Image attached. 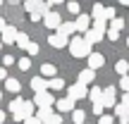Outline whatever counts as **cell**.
Returning a JSON list of instances; mask_svg holds the SVG:
<instances>
[{"label": "cell", "instance_id": "cell-1", "mask_svg": "<svg viewBox=\"0 0 129 124\" xmlns=\"http://www.w3.org/2000/svg\"><path fill=\"white\" fill-rule=\"evenodd\" d=\"M67 46H69V53H72L74 57H88L91 55V46L84 41V36H74Z\"/></svg>", "mask_w": 129, "mask_h": 124}, {"label": "cell", "instance_id": "cell-2", "mask_svg": "<svg viewBox=\"0 0 129 124\" xmlns=\"http://www.w3.org/2000/svg\"><path fill=\"white\" fill-rule=\"evenodd\" d=\"M34 105L36 107H53L55 105V98H53L50 91H43V93H34Z\"/></svg>", "mask_w": 129, "mask_h": 124}, {"label": "cell", "instance_id": "cell-3", "mask_svg": "<svg viewBox=\"0 0 129 124\" xmlns=\"http://www.w3.org/2000/svg\"><path fill=\"white\" fill-rule=\"evenodd\" d=\"M41 22L46 24V29H50V31H57V26L62 24V17H60V12H53V10H48V12L43 14Z\"/></svg>", "mask_w": 129, "mask_h": 124}, {"label": "cell", "instance_id": "cell-4", "mask_svg": "<svg viewBox=\"0 0 129 124\" xmlns=\"http://www.w3.org/2000/svg\"><path fill=\"white\" fill-rule=\"evenodd\" d=\"M86 96H88V88L81 86V84H72V86L67 88V98H69L72 103L81 100V98H86Z\"/></svg>", "mask_w": 129, "mask_h": 124}, {"label": "cell", "instance_id": "cell-5", "mask_svg": "<svg viewBox=\"0 0 129 124\" xmlns=\"http://www.w3.org/2000/svg\"><path fill=\"white\" fill-rule=\"evenodd\" d=\"M34 110H36V105H34L31 100H24L22 110H19V112H14V115H12V119L24 122V119H29V117H34Z\"/></svg>", "mask_w": 129, "mask_h": 124}, {"label": "cell", "instance_id": "cell-6", "mask_svg": "<svg viewBox=\"0 0 129 124\" xmlns=\"http://www.w3.org/2000/svg\"><path fill=\"white\" fill-rule=\"evenodd\" d=\"M103 107H115L117 105V96H115V86H105L103 88Z\"/></svg>", "mask_w": 129, "mask_h": 124}, {"label": "cell", "instance_id": "cell-7", "mask_svg": "<svg viewBox=\"0 0 129 124\" xmlns=\"http://www.w3.org/2000/svg\"><path fill=\"white\" fill-rule=\"evenodd\" d=\"M74 29L81 31V33H86L88 29H91V14H79L77 22H74Z\"/></svg>", "mask_w": 129, "mask_h": 124}, {"label": "cell", "instance_id": "cell-8", "mask_svg": "<svg viewBox=\"0 0 129 124\" xmlns=\"http://www.w3.org/2000/svg\"><path fill=\"white\" fill-rule=\"evenodd\" d=\"M103 64H105V57H103L101 53H91V55H88V69L96 72V69H101Z\"/></svg>", "mask_w": 129, "mask_h": 124}, {"label": "cell", "instance_id": "cell-9", "mask_svg": "<svg viewBox=\"0 0 129 124\" xmlns=\"http://www.w3.org/2000/svg\"><path fill=\"white\" fill-rule=\"evenodd\" d=\"M48 43H50L53 48H57V50H62V48L67 46L69 41H67L64 36H60V33H50V36H48Z\"/></svg>", "mask_w": 129, "mask_h": 124}, {"label": "cell", "instance_id": "cell-10", "mask_svg": "<svg viewBox=\"0 0 129 124\" xmlns=\"http://www.w3.org/2000/svg\"><path fill=\"white\" fill-rule=\"evenodd\" d=\"M103 36H105V33H101V31H96V29H88V31L84 33V41H86L88 46H93V43H98V41H103Z\"/></svg>", "mask_w": 129, "mask_h": 124}, {"label": "cell", "instance_id": "cell-11", "mask_svg": "<svg viewBox=\"0 0 129 124\" xmlns=\"http://www.w3.org/2000/svg\"><path fill=\"white\" fill-rule=\"evenodd\" d=\"M93 79H96V72H93V69H81V72H79V81L77 84H81V86H86V84H91Z\"/></svg>", "mask_w": 129, "mask_h": 124}, {"label": "cell", "instance_id": "cell-12", "mask_svg": "<svg viewBox=\"0 0 129 124\" xmlns=\"http://www.w3.org/2000/svg\"><path fill=\"white\" fill-rule=\"evenodd\" d=\"M55 72H57V67H55L53 62H46V64L41 67V76L46 79V81H50V79H55Z\"/></svg>", "mask_w": 129, "mask_h": 124}, {"label": "cell", "instance_id": "cell-13", "mask_svg": "<svg viewBox=\"0 0 129 124\" xmlns=\"http://www.w3.org/2000/svg\"><path fill=\"white\" fill-rule=\"evenodd\" d=\"M36 110H38V112H36V119L41 122V124H46L53 115H55V112H53V107H36Z\"/></svg>", "mask_w": 129, "mask_h": 124}, {"label": "cell", "instance_id": "cell-14", "mask_svg": "<svg viewBox=\"0 0 129 124\" xmlns=\"http://www.w3.org/2000/svg\"><path fill=\"white\" fill-rule=\"evenodd\" d=\"M17 33H19V31H17L14 26H7V29L3 31V38H0V41L10 46V43H14V41H17Z\"/></svg>", "mask_w": 129, "mask_h": 124}, {"label": "cell", "instance_id": "cell-15", "mask_svg": "<svg viewBox=\"0 0 129 124\" xmlns=\"http://www.w3.org/2000/svg\"><path fill=\"white\" fill-rule=\"evenodd\" d=\"M31 88H34V93H43V91L48 88V81H46L43 76H34V79H31Z\"/></svg>", "mask_w": 129, "mask_h": 124}, {"label": "cell", "instance_id": "cell-16", "mask_svg": "<svg viewBox=\"0 0 129 124\" xmlns=\"http://www.w3.org/2000/svg\"><path fill=\"white\" fill-rule=\"evenodd\" d=\"M74 31H77V29H74V22H62L60 26H57V31H55V33H60V36L67 38V36H72Z\"/></svg>", "mask_w": 129, "mask_h": 124}, {"label": "cell", "instance_id": "cell-17", "mask_svg": "<svg viewBox=\"0 0 129 124\" xmlns=\"http://www.w3.org/2000/svg\"><path fill=\"white\" fill-rule=\"evenodd\" d=\"M55 107L60 112H74V103L69 100V98H60V100H55Z\"/></svg>", "mask_w": 129, "mask_h": 124}, {"label": "cell", "instance_id": "cell-18", "mask_svg": "<svg viewBox=\"0 0 129 124\" xmlns=\"http://www.w3.org/2000/svg\"><path fill=\"white\" fill-rule=\"evenodd\" d=\"M5 88H7L10 93H19V91H22V84H19V79L7 76V79H5Z\"/></svg>", "mask_w": 129, "mask_h": 124}, {"label": "cell", "instance_id": "cell-19", "mask_svg": "<svg viewBox=\"0 0 129 124\" xmlns=\"http://www.w3.org/2000/svg\"><path fill=\"white\" fill-rule=\"evenodd\" d=\"M105 5H101V3H96L93 5V12H91V19H103V22H105Z\"/></svg>", "mask_w": 129, "mask_h": 124}, {"label": "cell", "instance_id": "cell-20", "mask_svg": "<svg viewBox=\"0 0 129 124\" xmlns=\"http://www.w3.org/2000/svg\"><path fill=\"white\" fill-rule=\"evenodd\" d=\"M88 98L93 100V105H96V103H101V100H103V88H101V86H93L91 91H88Z\"/></svg>", "mask_w": 129, "mask_h": 124}, {"label": "cell", "instance_id": "cell-21", "mask_svg": "<svg viewBox=\"0 0 129 124\" xmlns=\"http://www.w3.org/2000/svg\"><path fill=\"white\" fill-rule=\"evenodd\" d=\"M115 72L120 74V76H127V72H129V62H127V60H117Z\"/></svg>", "mask_w": 129, "mask_h": 124}, {"label": "cell", "instance_id": "cell-22", "mask_svg": "<svg viewBox=\"0 0 129 124\" xmlns=\"http://www.w3.org/2000/svg\"><path fill=\"white\" fill-rule=\"evenodd\" d=\"M14 43H17L19 48H24V50H26V48H29V43H31V41H29V36H26L24 31H19V33H17V41H14Z\"/></svg>", "mask_w": 129, "mask_h": 124}, {"label": "cell", "instance_id": "cell-23", "mask_svg": "<svg viewBox=\"0 0 129 124\" xmlns=\"http://www.w3.org/2000/svg\"><path fill=\"white\" fill-rule=\"evenodd\" d=\"M48 88H50V91H62V88H64V81H62L60 76H55V79L48 81Z\"/></svg>", "mask_w": 129, "mask_h": 124}, {"label": "cell", "instance_id": "cell-24", "mask_svg": "<svg viewBox=\"0 0 129 124\" xmlns=\"http://www.w3.org/2000/svg\"><path fill=\"white\" fill-rule=\"evenodd\" d=\"M22 105H24V98L17 96L12 103H10V112H12V115H14V112H19V110H22Z\"/></svg>", "mask_w": 129, "mask_h": 124}, {"label": "cell", "instance_id": "cell-25", "mask_svg": "<svg viewBox=\"0 0 129 124\" xmlns=\"http://www.w3.org/2000/svg\"><path fill=\"white\" fill-rule=\"evenodd\" d=\"M72 119H74V124H84V119H86V112H84V110H77V107H74Z\"/></svg>", "mask_w": 129, "mask_h": 124}, {"label": "cell", "instance_id": "cell-26", "mask_svg": "<svg viewBox=\"0 0 129 124\" xmlns=\"http://www.w3.org/2000/svg\"><path fill=\"white\" fill-rule=\"evenodd\" d=\"M115 115L122 119V117H129V112H127V107L122 105V103H117V105H115Z\"/></svg>", "mask_w": 129, "mask_h": 124}, {"label": "cell", "instance_id": "cell-27", "mask_svg": "<svg viewBox=\"0 0 129 124\" xmlns=\"http://www.w3.org/2000/svg\"><path fill=\"white\" fill-rule=\"evenodd\" d=\"M17 64H19V69H22V72H29V67H31V60H29V57H22Z\"/></svg>", "mask_w": 129, "mask_h": 124}, {"label": "cell", "instance_id": "cell-28", "mask_svg": "<svg viewBox=\"0 0 129 124\" xmlns=\"http://www.w3.org/2000/svg\"><path fill=\"white\" fill-rule=\"evenodd\" d=\"M122 26H124V19H120V17H115V19H112V26H110V29H112V31H120Z\"/></svg>", "mask_w": 129, "mask_h": 124}, {"label": "cell", "instance_id": "cell-29", "mask_svg": "<svg viewBox=\"0 0 129 124\" xmlns=\"http://www.w3.org/2000/svg\"><path fill=\"white\" fill-rule=\"evenodd\" d=\"M26 53H29L31 57H34V55H38V53H41V50H38V43H34V41H31V43H29V48H26Z\"/></svg>", "mask_w": 129, "mask_h": 124}, {"label": "cell", "instance_id": "cell-30", "mask_svg": "<svg viewBox=\"0 0 129 124\" xmlns=\"http://www.w3.org/2000/svg\"><path fill=\"white\" fill-rule=\"evenodd\" d=\"M98 124H115V117H110V115H101V117H98Z\"/></svg>", "mask_w": 129, "mask_h": 124}, {"label": "cell", "instance_id": "cell-31", "mask_svg": "<svg viewBox=\"0 0 129 124\" xmlns=\"http://www.w3.org/2000/svg\"><path fill=\"white\" fill-rule=\"evenodd\" d=\"M67 10L72 14H81V12H79V3H74V0H72V3H67Z\"/></svg>", "mask_w": 129, "mask_h": 124}, {"label": "cell", "instance_id": "cell-32", "mask_svg": "<svg viewBox=\"0 0 129 124\" xmlns=\"http://www.w3.org/2000/svg\"><path fill=\"white\" fill-rule=\"evenodd\" d=\"M120 88H122L124 93H129V76H122V79H120Z\"/></svg>", "mask_w": 129, "mask_h": 124}, {"label": "cell", "instance_id": "cell-33", "mask_svg": "<svg viewBox=\"0 0 129 124\" xmlns=\"http://www.w3.org/2000/svg\"><path fill=\"white\" fill-rule=\"evenodd\" d=\"M103 14H105V19H115V7H112V5H110V7H105V12H103Z\"/></svg>", "mask_w": 129, "mask_h": 124}, {"label": "cell", "instance_id": "cell-34", "mask_svg": "<svg viewBox=\"0 0 129 124\" xmlns=\"http://www.w3.org/2000/svg\"><path fill=\"white\" fill-rule=\"evenodd\" d=\"M103 110H105V107H103V103H96V105H93V115L101 117V115H103Z\"/></svg>", "mask_w": 129, "mask_h": 124}, {"label": "cell", "instance_id": "cell-35", "mask_svg": "<svg viewBox=\"0 0 129 124\" xmlns=\"http://www.w3.org/2000/svg\"><path fill=\"white\" fill-rule=\"evenodd\" d=\"M108 38H110V41H117V38H120V31H112V29H108Z\"/></svg>", "mask_w": 129, "mask_h": 124}, {"label": "cell", "instance_id": "cell-36", "mask_svg": "<svg viewBox=\"0 0 129 124\" xmlns=\"http://www.w3.org/2000/svg\"><path fill=\"white\" fill-rule=\"evenodd\" d=\"M10 64H14V57L12 55H5L3 57V67H10Z\"/></svg>", "mask_w": 129, "mask_h": 124}, {"label": "cell", "instance_id": "cell-37", "mask_svg": "<svg viewBox=\"0 0 129 124\" xmlns=\"http://www.w3.org/2000/svg\"><path fill=\"white\" fill-rule=\"evenodd\" d=\"M46 124H62V117H60V115H53V117H50V119H48Z\"/></svg>", "mask_w": 129, "mask_h": 124}, {"label": "cell", "instance_id": "cell-38", "mask_svg": "<svg viewBox=\"0 0 129 124\" xmlns=\"http://www.w3.org/2000/svg\"><path fill=\"white\" fill-rule=\"evenodd\" d=\"M22 124H41V122H38V119H36V117H29V119H24Z\"/></svg>", "mask_w": 129, "mask_h": 124}, {"label": "cell", "instance_id": "cell-39", "mask_svg": "<svg viewBox=\"0 0 129 124\" xmlns=\"http://www.w3.org/2000/svg\"><path fill=\"white\" fill-rule=\"evenodd\" d=\"M5 29H7V22H5V19H3V17H0V33H3V31H5Z\"/></svg>", "mask_w": 129, "mask_h": 124}, {"label": "cell", "instance_id": "cell-40", "mask_svg": "<svg viewBox=\"0 0 129 124\" xmlns=\"http://www.w3.org/2000/svg\"><path fill=\"white\" fill-rule=\"evenodd\" d=\"M0 79H3V81L7 79V69H5V67H0Z\"/></svg>", "mask_w": 129, "mask_h": 124}, {"label": "cell", "instance_id": "cell-41", "mask_svg": "<svg viewBox=\"0 0 129 124\" xmlns=\"http://www.w3.org/2000/svg\"><path fill=\"white\" fill-rule=\"evenodd\" d=\"M3 122H5V112L0 110V124H3Z\"/></svg>", "mask_w": 129, "mask_h": 124}, {"label": "cell", "instance_id": "cell-42", "mask_svg": "<svg viewBox=\"0 0 129 124\" xmlns=\"http://www.w3.org/2000/svg\"><path fill=\"white\" fill-rule=\"evenodd\" d=\"M0 100H3V93H0Z\"/></svg>", "mask_w": 129, "mask_h": 124}, {"label": "cell", "instance_id": "cell-43", "mask_svg": "<svg viewBox=\"0 0 129 124\" xmlns=\"http://www.w3.org/2000/svg\"><path fill=\"white\" fill-rule=\"evenodd\" d=\"M0 48H3V41H0Z\"/></svg>", "mask_w": 129, "mask_h": 124}, {"label": "cell", "instance_id": "cell-44", "mask_svg": "<svg viewBox=\"0 0 129 124\" xmlns=\"http://www.w3.org/2000/svg\"><path fill=\"white\" fill-rule=\"evenodd\" d=\"M127 46H129V38H127Z\"/></svg>", "mask_w": 129, "mask_h": 124}]
</instances>
